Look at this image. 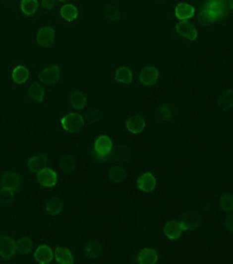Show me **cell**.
Here are the masks:
<instances>
[{"label":"cell","mask_w":233,"mask_h":264,"mask_svg":"<svg viewBox=\"0 0 233 264\" xmlns=\"http://www.w3.org/2000/svg\"><path fill=\"white\" fill-rule=\"evenodd\" d=\"M227 14L225 0H205L201 9V21L205 25L219 23Z\"/></svg>","instance_id":"cell-1"},{"label":"cell","mask_w":233,"mask_h":264,"mask_svg":"<svg viewBox=\"0 0 233 264\" xmlns=\"http://www.w3.org/2000/svg\"><path fill=\"white\" fill-rule=\"evenodd\" d=\"M114 151V142L112 138L107 134H100L97 136L93 144L94 156L100 162L107 161L112 156Z\"/></svg>","instance_id":"cell-2"},{"label":"cell","mask_w":233,"mask_h":264,"mask_svg":"<svg viewBox=\"0 0 233 264\" xmlns=\"http://www.w3.org/2000/svg\"><path fill=\"white\" fill-rule=\"evenodd\" d=\"M84 118L78 113H68L60 118V128L67 133H78L84 127Z\"/></svg>","instance_id":"cell-3"},{"label":"cell","mask_w":233,"mask_h":264,"mask_svg":"<svg viewBox=\"0 0 233 264\" xmlns=\"http://www.w3.org/2000/svg\"><path fill=\"white\" fill-rule=\"evenodd\" d=\"M60 74H62V70L60 66L58 64H53L46 67L42 70L38 75V81L40 84L46 86H55L58 85L60 78Z\"/></svg>","instance_id":"cell-4"},{"label":"cell","mask_w":233,"mask_h":264,"mask_svg":"<svg viewBox=\"0 0 233 264\" xmlns=\"http://www.w3.org/2000/svg\"><path fill=\"white\" fill-rule=\"evenodd\" d=\"M176 34L187 41H195L198 39V28L189 21H179L175 24Z\"/></svg>","instance_id":"cell-5"},{"label":"cell","mask_w":233,"mask_h":264,"mask_svg":"<svg viewBox=\"0 0 233 264\" xmlns=\"http://www.w3.org/2000/svg\"><path fill=\"white\" fill-rule=\"evenodd\" d=\"M37 181H38L41 187L50 189L58 185V176L55 170L45 167L37 174Z\"/></svg>","instance_id":"cell-6"},{"label":"cell","mask_w":233,"mask_h":264,"mask_svg":"<svg viewBox=\"0 0 233 264\" xmlns=\"http://www.w3.org/2000/svg\"><path fill=\"white\" fill-rule=\"evenodd\" d=\"M183 232H185V230H183L182 223L179 220L168 221L163 226V235L171 242L178 241L182 236Z\"/></svg>","instance_id":"cell-7"},{"label":"cell","mask_w":233,"mask_h":264,"mask_svg":"<svg viewBox=\"0 0 233 264\" xmlns=\"http://www.w3.org/2000/svg\"><path fill=\"white\" fill-rule=\"evenodd\" d=\"M36 42L42 48H50L55 42V30L50 25L41 26L36 33Z\"/></svg>","instance_id":"cell-8"},{"label":"cell","mask_w":233,"mask_h":264,"mask_svg":"<svg viewBox=\"0 0 233 264\" xmlns=\"http://www.w3.org/2000/svg\"><path fill=\"white\" fill-rule=\"evenodd\" d=\"M0 187L10 188L15 193L21 188V177L16 171L7 170L0 176Z\"/></svg>","instance_id":"cell-9"},{"label":"cell","mask_w":233,"mask_h":264,"mask_svg":"<svg viewBox=\"0 0 233 264\" xmlns=\"http://www.w3.org/2000/svg\"><path fill=\"white\" fill-rule=\"evenodd\" d=\"M16 243L12 237L2 235L0 236V258L2 260L8 261L15 256Z\"/></svg>","instance_id":"cell-10"},{"label":"cell","mask_w":233,"mask_h":264,"mask_svg":"<svg viewBox=\"0 0 233 264\" xmlns=\"http://www.w3.org/2000/svg\"><path fill=\"white\" fill-rule=\"evenodd\" d=\"M159 77H160V73H159V70L155 66L143 67L138 75L140 84L145 86V87H152V86H155L159 81Z\"/></svg>","instance_id":"cell-11"},{"label":"cell","mask_w":233,"mask_h":264,"mask_svg":"<svg viewBox=\"0 0 233 264\" xmlns=\"http://www.w3.org/2000/svg\"><path fill=\"white\" fill-rule=\"evenodd\" d=\"M177 115V108L173 104H163L160 107L157 108L156 116L159 122H162V124H170V122H173L176 118Z\"/></svg>","instance_id":"cell-12"},{"label":"cell","mask_w":233,"mask_h":264,"mask_svg":"<svg viewBox=\"0 0 233 264\" xmlns=\"http://www.w3.org/2000/svg\"><path fill=\"white\" fill-rule=\"evenodd\" d=\"M181 223L183 230L187 232H192L200 228L202 223V217L199 211H187L182 214Z\"/></svg>","instance_id":"cell-13"},{"label":"cell","mask_w":233,"mask_h":264,"mask_svg":"<svg viewBox=\"0 0 233 264\" xmlns=\"http://www.w3.org/2000/svg\"><path fill=\"white\" fill-rule=\"evenodd\" d=\"M137 187L143 193H151L157 186V179L149 171H145L138 176Z\"/></svg>","instance_id":"cell-14"},{"label":"cell","mask_w":233,"mask_h":264,"mask_svg":"<svg viewBox=\"0 0 233 264\" xmlns=\"http://www.w3.org/2000/svg\"><path fill=\"white\" fill-rule=\"evenodd\" d=\"M126 130L132 134H140L145 131L146 121L143 116L140 115H133L128 117L125 121Z\"/></svg>","instance_id":"cell-15"},{"label":"cell","mask_w":233,"mask_h":264,"mask_svg":"<svg viewBox=\"0 0 233 264\" xmlns=\"http://www.w3.org/2000/svg\"><path fill=\"white\" fill-rule=\"evenodd\" d=\"M174 13L178 21H189L195 15V8L191 3L179 2L176 4Z\"/></svg>","instance_id":"cell-16"},{"label":"cell","mask_w":233,"mask_h":264,"mask_svg":"<svg viewBox=\"0 0 233 264\" xmlns=\"http://www.w3.org/2000/svg\"><path fill=\"white\" fill-rule=\"evenodd\" d=\"M28 96L30 101L35 103H45L47 101V91L44 85L38 82L33 83L28 89Z\"/></svg>","instance_id":"cell-17"},{"label":"cell","mask_w":233,"mask_h":264,"mask_svg":"<svg viewBox=\"0 0 233 264\" xmlns=\"http://www.w3.org/2000/svg\"><path fill=\"white\" fill-rule=\"evenodd\" d=\"M54 258L53 250L48 245H40L36 248L34 259L39 264H50Z\"/></svg>","instance_id":"cell-18"},{"label":"cell","mask_w":233,"mask_h":264,"mask_svg":"<svg viewBox=\"0 0 233 264\" xmlns=\"http://www.w3.org/2000/svg\"><path fill=\"white\" fill-rule=\"evenodd\" d=\"M29 75H30L29 70L27 69L26 66L21 65V64L13 67V70H12V72H11L12 82H13L15 85H18V86L25 85L28 82Z\"/></svg>","instance_id":"cell-19"},{"label":"cell","mask_w":233,"mask_h":264,"mask_svg":"<svg viewBox=\"0 0 233 264\" xmlns=\"http://www.w3.org/2000/svg\"><path fill=\"white\" fill-rule=\"evenodd\" d=\"M102 244L96 239H90L84 245V255L90 260H97L102 255Z\"/></svg>","instance_id":"cell-20"},{"label":"cell","mask_w":233,"mask_h":264,"mask_svg":"<svg viewBox=\"0 0 233 264\" xmlns=\"http://www.w3.org/2000/svg\"><path fill=\"white\" fill-rule=\"evenodd\" d=\"M59 15L66 22H75L79 16V9L73 3H65L59 8Z\"/></svg>","instance_id":"cell-21"},{"label":"cell","mask_w":233,"mask_h":264,"mask_svg":"<svg viewBox=\"0 0 233 264\" xmlns=\"http://www.w3.org/2000/svg\"><path fill=\"white\" fill-rule=\"evenodd\" d=\"M136 260L139 264H156L159 260V256L153 248H143L138 253Z\"/></svg>","instance_id":"cell-22"},{"label":"cell","mask_w":233,"mask_h":264,"mask_svg":"<svg viewBox=\"0 0 233 264\" xmlns=\"http://www.w3.org/2000/svg\"><path fill=\"white\" fill-rule=\"evenodd\" d=\"M68 102L76 110H82L88 105V97L80 91H73L69 94Z\"/></svg>","instance_id":"cell-23"},{"label":"cell","mask_w":233,"mask_h":264,"mask_svg":"<svg viewBox=\"0 0 233 264\" xmlns=\"http://www.w3.org/2000/svg\"><path fill=\"white\" fill-rule=\"evenodd\" d=\"M114 78L122 85H130L133 82V72L127 66H120L115 71Z\"/></svg>","instance_id":"cell-24"},{"label":"cell","mask_w":233,"mask_h":264,"mask_svg":"<svg viewBox=\"0 0 233 264\" xmlns=\"http://www.w3.org/2000/svg\"><path fill=\"white\" fill-rule=\"evenodd\" d=\"M48 164V158L45 155H35L27 161V168L32 174H38Z\"/></svg>","instance_id":"cell-25"},{"label":"cell","mask_w":233,"mask_h":264,"mask_svg":"<svg viewBox=\"0 0 233 264\" xmlns=\"http://www.w3.org/2000/svg\"><path fill=\"white\" fill-rule=\"evenodd\" d=\"M46 211L52 217H59L63 212V200L58 197H52L46 202Z\"/></svg>","instance_id":"cell-26"},{"label":"cell","mask_w":233,"mask_h":264,"mask_svg":"<svg viewBox=\"0 0 233 264\" xmlns=\"http://www.w3.org/2000/svg\"><path fill=\"white\" fill-rule=\"evenodd\" d=\"M54 259L58 264H72L75 262L71 251L66 247H57L54 250Z\"/></svg>","instance_id":"cell-27"},{"label":"cell","mask_w":233,"mask_h":264,"mask_svg":"<svg viewBox=\"0 0 233 264\" xmlns=\"http://www.w3.org/2000/svg\"><path fill=\"white\" fill-rule=\"evenodd\" d=\"M20 8L24 15H26L28 17H33L37 14V12H38L40 8V3L38 0H21Z\"/></svg>","instance_id":"cell-28"},{"label":"cell","mask_w":233,"mask_h":264,"mask_svg":"<svg viewBox=\"0 0 233 264\" xmlns=\"http://www.w3.org/2000/svg\"><path fill=\"white\" fill-rule=\"evenodd\" d=\"M217 107L222 110L233 108V90H225L217 99Z\"/></svg>","instance_id":"cell-29"},{"label":"cell","mask_w":233,"mask_h":264,"mask_svg":"<svg viewBox=\"0 0 233 264\" xmlns=\"http://www.w3.org/2000/svg\"><path fill=\"white\" fill-rule=\"evenodd\" d=\"M78 164L76 158L71 155L64 156L59 162V169L63 171L66 175H71L77 170Z\"/></svg>","instance_id":"cell-30"},{"label":"cell","mask_w":233,"mask_h":264,"mask_svg":"<svg viewBox=\"0 0 233 264\" xmlns=\"http://www.w3.org/2000/svg\"><path fill=\"white\" fill-rule=\"evenodd\" d=\"M126 170L124 168L120 167V166H115V167L110 168L108 173V177L109 181L115 184L122 183L126 179Z\"/></svg>","instance_id":"cell-31"},{"label":"cell","mask_w":233,"mask_h":264,"mask_svg":"<svg viewBox=\"0 0 233 264\" xmlns=\"http://www.w3.org/2000/svg\"><path fill=\"white\" fill-rule=\"evenodd\" d=\"M34 242L32 238L27 236L21 237L16 242V251L21 255H29L33 251Z\"/></svg>","instance_id":"cell-32"},{"label":"cell","mask_w":233,"mask_h":264,"mask_svg":"<svg viewBox=\"0 0 233 264\" xmlns=\"http://www.w3.org/2000/svg\"><path fill=\"white\" fill-rule=\"evenodd\" d=\"M15 198V192L10 188L0 187V204L3 206H11Z\"/></svg>","instance_id":"cell-33"},{"label":"cell","mask_w":233,"mask_h":264,"mask_svg":"<svg viewBox=\"0 0 233 264\" xmlns=\"http://www.w3.org/2000/svg\"><path fill=\"white\" fill-rule=\"evenodd\" d=\"M218 206L224 212L233 211V196L226 194L219 198Z\"/></svg>","instance_id":"cell-34"},{"label":"cell","mask_w":233,"mask_h":264,"mask_svg":"<svg viewBox=\"0 0 233 264\" xmlns=\"http://www.w3.org/2000/svg\"><path fill=\"white\" fill-rule=\"evenodd\" d=\"M105 16L108 21H120L121 13L118 5L109 4L105 8Z\"/></svg>","instance_id":"cell-35"},{"label":"cell","mask_w":233,"mask_h":264,"mask_svg":"<svg viewBox=\"0 0 233 264\" xmlns=\"http://www.w3.org/2000/svg\"><path fill=\"white\" fill-rule=\"evenodd\" d=\"M58 0H41L42 8L47 11H52L55 7H57Z\"/></svg>","instance_id":"cell-36"},{"label":"cell","mask_w":233,"mask_h":264,"mask_svg":"<svg viewBox=\"0 0 233 264\" xmlns=\"http://www.w3.org/2000/svg\"><path fill=\"white\" fill-rule=\"evenodd\" d=\"M224 225H225V228L228 230L229 232L233 233V214H232V216H229L228 218L225 220Z\"/></svg>","instance_id":"cell-37"},{"label":"cell","mask_w":233,"mask_h":264,"mask_svg":"<svg viewBox=\"0 0 233 264\" xmlns=\"http://www.w3.org/2000/svg\"><path fill=\"white\" fill-rule=\"evenodd\" d=\"M227 3H228L229 8H230L231 10H233V0H227Z\"/></svg>","instance_id":"cell-38"},{"label":"cell","mask_w":233,"mask_h":264,"mask_svg":"<svg viewBox=\"0 0 233 264\" xmlns=\"http://www.w3.org/2000/svg\"><path fill=\"white\" fill-rule=\"evenodd\" d=\"M58 2H67V1H69V0H58Z\"/></svg>","instance_id":"cell-39"}]
</instances>
